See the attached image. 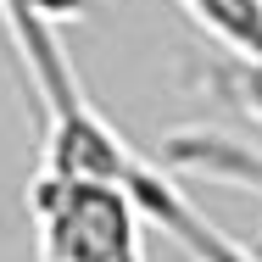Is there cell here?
<instances>
[{"label": "cell", "instance_id": "6da1fadb", "mask_svg": "<svg viewBox=\"0 0 262 262\" xmlns=\"http://www.w3.org/2000/svg\"><path fill=\"white\" fill-rule=\"evenodd\" d=\"M28 212H34V234H39V262H123L145 251V240H140L145 223H140L134 201L95 179L34 173Z\"/></svg>", "mask_w": 262, "mask_h": 262}, {"label": "cell", "instance_id": "7a4b0ae2", "mask_svg": "<svg viewBox=\"0 0 262 262\" xmlns=\"http://www.w3.org/2000/svg\"><path fill=\"white\" fill-rule=\"evenodd\" d=\"M157 162L179 167V173H195V179H212V184H229V190L262 195V151H251L246 140L212 134V128H190V134L162 140Z\"/></svg>", "mask_w": 262, "mask_h": 262}, {"label": "cell", "instance_id": "3957f363", "mask_svg": "<svg viewBox=\"0 0 262 262\" xmlns=\"http://www.w3.org/2000/svg\"><path fill=\"white\" fill-rule=\"evenodd\" d=\"M223 56H262V0H179Z\"/></svg>", "mask_w": 262, "mask_h": 262}, {"label": "cell", "instance_id": "277c9868", "mask_svg": "<svg viewBox=\"0 0 262 262\" xmlns=\"http://www.w3.org/2000/svg\"><path fill=\"white\" fill-rule=\"evenodd\" d=\"M207 78L234 112H246L262 128V56H217L207 67Z\"/></svg>", "mask_w": 262, "mask_h": 262}, {"label": "cell", "instance_id": "5b68a950", "mask_svg": "<svg viewBox=\"0 0 262 262\" xmlns=\"http://www.w3.org/2000/svg\"><path fill=\"white\" fill-rule=\"evenodd\" d=\"M123 262H145V251H134V257H123Z\"/></svg>", "mask_w": 262, "mask_h": 262}]
</instances>
